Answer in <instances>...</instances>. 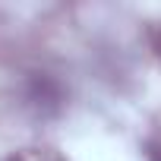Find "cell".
I'll use <instances>...</instances> for the list:
<instances>
[{
    "mask_svg": "<svg viewBox=\"0 0 161 161\" xmlns=\"http://www.w3.org/2000/svg\"><path fill=\"white\" fill-rule=\"evenodd\" d=\"M7 161H47V158L38 155V152H19V155H10Z\"/></svg>",
    "mask_w": 161,
    "mask_h": 161,
    "instance_id": "obj_1",
    "label": "cell"
},
{
    "mask_svg": "<svg viewBox=\"0 0 161 161\" xmlns=\"http://www.w3.org/2000/svg\"><path fill=\"white\" fill-rule=\"evenodd\" d=\"M158 54H161V41H158Z\"/></svg>",
    "mask_w": 161,
    "mask_h": 161,
    "instance_id": "obj_2",
    "label": "cell"
}]
</instances>
